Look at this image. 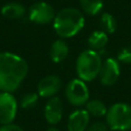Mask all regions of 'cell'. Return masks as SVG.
I'll list each match as a JSON object with an SVG mask.
<instances>
[{"label": "cell", "mask_w": 131, "mask_h": 131, "mask_svg": "<svg viewBox=\"0 0 131 131\" xmlns=\"http://www.w3.org/2000/svg\"><path fill=\"white\" fill-rule=\"evenodd\" d=\"M61 88V80L56 75H48L42 78L37 86V93L43 98H51Z\"/></svg>", "instance_id": "9"}, {"label": "cell", "mask_w": 131, "mask_h": 131, "mask_svg": "<svg viewBox=\"0 0 131 131\" xmlns=\"http://www.w3.org/2000/svg\"><path fill=\"white\" fill-rule=\"evenodd\" d=\"M63 113V105L60 98L53 96L49 98L44 107V117L48 124L54 126L60 122Z\"/></svg>", "instance_id": "10"}, {"label": "cell", "mask_w": 131, "mask_h": 131, "mask_svg": "<svg viewBox=\"0 0 131 131\" xmlns=\"http://www.w3.org/2000/svg\"><path fill=\"white\" fill-rule=\"evenodd\" d=\"M26 10L25 7L16 2H11L5 4L1 8V14L9 19H17L25 15Z\"/></svg>", "instance_id": "14"}, {"label": "cell", "mask_w": 131, "mask_h": 131, "mask_svg": "<svg viewBox=\"0 0 131 131\" xmlns=\"http://www.w3.org/2000/svg\"><path fill=\"white\" fill-rule=\"evenodd\" d=\"M86 131H108V126L103 122H94L87 127Z\"/></svg>", "instance_id": "20"}, {"label": "cell", "mask_w": 131, "mask_h": 131, "mask_svg": "<svg viewBox=\"0 0 131 131\" xmlns=\"http://www.w3.org/2000/svg\"><path fill=\"white\" fill-rule=\"evenodd\" d=\"M85 18L83 13L76 8H63L55 14L53 28L61 38H71L77 35L84 27Z\"/></svg>", "instance_id": "2"}, {"label": "cell", "mask_w": 131, "mask_h": 131, "mask_svg": "<svg viewBox=\"0 0 131 131\" xmlns=\"http://www.w3.org/2000/svg\"><path fill=\"white\" fill-rule=\"evenodd\" d=\"M80 5L83 10L88 15L97 14L102 8V0H80Z\"/></svg>", "instance_id": "16"}, {"label": "cell", "mask_w": 131, "mask_h": 131, "mask_svg": "<svg viewBox=\"0 0 131 131\" xmlns=\"http://www.w3.org/2000/svg\"><path fill=\"white\" fill-rule=\"evenodd\" d=\"M38 99H39V95L38 93H35V92H29V93H26L23 97H21V100H20V106L25 110H29V108H33L37 102H38Z\"/></svg>", "instance_id": "18"}, {"label": "cell", "mask_w": 131, "mask_h": 131, "mask_svg": "<svg viewBox=\"0 0 131 131\" xmlns=\"http://www.w3.org/2000/svg\"><path fill=\"white\" fill-rule=\"evenodd\" d=\"M66 98L70 104L80 107L89 100V90L85 81L77 78L72 79L66 87Z\"/></svg>", "instance_id": "5"}, {"label": "cell", "mask_w": 131, "mask_h": 131, "mask_svg": "<svg viewBox=\"0 0 131 131\" xmlns=\"http://www.w3.org/2000/svg\"><path fill=\"white\" fill-rule=\"evenodd\" d=\"M106 125L115 131L131 130V105L117 102L110 106L106 112Z\"/></svg>", "instance_id": "4"}, {"label": "cell", "mask_w": 131, "mask_h": 131, "mask_svg": "<svg viewBox=\"0 0 131 131\" xmlns=\"http://www.w3.org/2000/svg\"><path fill=\"white\" fill-rule=\"evenodd\" d=\"M28 74L26 60L11 52H0V90L15 91Z\"/></svg>", "instance_id": "1"}, {"label": "cell", "mask_w": 131, "mask_h": 131, "mask_svg": "<svg viewBox=\"0 0 131 131\" xmlns=\"http://www.w3.org/2000/svg\"><path fill=\"white\" fill-rule=\"evenodd\" d=\"M17 112V101L10 92H0V124H10Z\"/></svg>", "instance_id": "6"}, {"label": "cell", "mask_w": 131, "mask_h": 131, "mask_svg": "<svg viewBox=\"0 0 131 131\" xmlns=\"http://www.w3.org/2000/svg\"><path fill=\"white\" fill-rule=\"evenodd\" d=\"M117 60L119 62L126 63V64L131 63V45L126 46L119 51L117 55Z\"/></svg>", "instance_id": "19"}, {"label": "cell", "mask_w": 131, "mask_h": 131, "mask_svg": "<svg viewBox=\"0 0 131 131\" xmlns=\"http://www.w3.org/2000/svg\"><path fill=\"white\" fill-rule=\"evenodd\" d=\"M85 110L90 116L93 117H103L106 115V105L99 99H90L85 104Z\"/></svg>", "instance_id": "15"}, {"label": "cell", "mask_w": 131, "mask_h": 131, "mask_svg": "<svg viewBox=\"0 0 131 131\" xmlns=\"http://www.w3.org/2000/svg\"><path fill=\"white\" fill-rule=\"evenodd\" d=\"M99 25L101 31H103L106 34H113L117 29V21L115 17L108 12H104L101 14Z\"/></svg>", "instance_id": "17"}, {"label": "cell", "mask_w": 131, "mask_h": 131, "mask_svg": "<svg viewBox=\"0 0 131 131\" xmlns=\"http://www.w3.org/2000/svg\"><path fill=\"white\" fill-rule=\"evenodd\" d=\"M120 63L114 57H108L102 61L101 69L99 72V81L104 86L114 85L120 77Z\"/></svg>", "instance_id": "8"}, {"label": "cell", "mask_w": 131, "mask_h": 131, "mask_svg": "<svg viewBox=\"0 0 131 131\" xmlns=\"http://www.w3.org/2000/svg\"><path fill=\"white\" fill-rule=\"evenodd\" d=\"M55 17V11L53 7L44 2H36L29 9V19L33 23L45 25L52 21Z\"/></svg>", "instance_id": "7"}, {"label": "cell", "mask_w": 131, "mask_h": 131, "mask_svg": "<svg viewBox=\"0 0 131 131\" xmlns=\"http://www.w3.org/2000/svg\"><path fill=\"white\" fill-rule=\"evenodd\" d=\"M0 131H24L18 125H15V124H5V125H2L0 127Z\"/></svg>", "instance_id": "21"}, {"label": "cell", "mask_w": 131, "mask_h": 131, "mask_svg": "<svg viewBox=\"0 0 131 131\" xmlns=\"http://www.w3.org/2000/svg\"><path fill=\"white\" fill-rule=\"evenodd\" d=\"M68 54H69V46L64 40L57 39L51 44L49 55L53 62L59 63L63 61L67 58Z\"/></svg>", "instance_id": "12"}, {"label": "cell", "mask_w": 131, "mask_h": 131, "mask_svg": "<svg viewBox=\"0 0 131 131\" xmlns=\"http://www.w3.org/2000/svg\"><path fill=\"white\" fill-rule=\"evenodd\" d=\"M47 131H59L57 128H55V127H51V128H49Z\"/></svg>", "instance_id": "22"}, {"label": "cell", "mask_w": 131, "mask_h": 131, "mask_svg": "<svg viewBox=\"0 0 131 131\" xmlns=\"http://www.w3.org/2000/svg\"><path fill=\"white\" fill-rule=\"evenodd\" d=\"M90 115L85 108H77L68 118V131H86L89 126Z\"/></svg>", "instance_id": "11"}, {"label": "cell", "mask_w": 131, "mask_h": 131, "mask_svg": "<svg viewBox=\"0 0 131 131\" xmlns=\"http://www.w3.org/2000/svg\"><path fill=\"white\" fill-rule=\"evenodd\" d=\"M102 60L97 51L86 49L82 51L76 60V73L78 78L90 82L98 77L101 69Z\"/></svg>", "instance_id": "3"}, {"label": "cell", "mask_w": 131, "mask_h": 131, "mask_svg": "<svg viewBox=\"0 0 131 131\" xmlns=\"http://www.w3.org/2000/svg\"><path fill=\"white\" fill-rule=\"evenodd\" d=\"M107 41H108L107 34L100 30V31H94L91 33V35L88 38L87 44L89 46V49L98 52L99 50L105 47V45L107 44Z\"/></svg>", "instance_id": "13"}]
</instances>
